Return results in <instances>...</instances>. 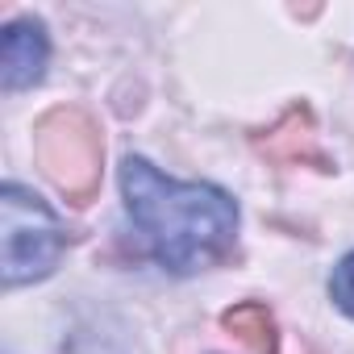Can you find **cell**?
I'll return each instance as SVG.
<instances>
[{"instance_id":"1","label":"cell","mask_w":354,"mask_h":354,"mask_svg":"<svg viewBox=\"0 0 354 354\" xmlns=\"http://www.w3.org/2000/svg\"><path fill=\"white\" fill-rule=\"evenodd\" d=\"M121 192L146 250L175 275H192L234 250L238 205L213 184H180L146 158L121 162Z\"/></svg>"},{"instance_id":"2","label":"cell","mask_w":354,"mask_h":354,"mask_svg":"<svg viewBox=\"0 0 354 354\" xmlns=\"http://www.w3.org/2000/svg\"><path fill=\"white\" fill-rule=\"evenodd\" d=\"M67 250V230L46 201L21 184L0 188V279L5 288L46 279Z\"/></svg>"},{"instance_id":"3","label":"cell","mask_w":354,"mask_h":354,"mask_svg":"<svg viewBox=\"0 0 354 354\" xmlns=\"http://www.w3.org/2000/svg\"><path fill=\"white\" fill-rule=\"evenodd\" d=\"M34 154L38 167L46 171V180L71 201L88 205L100 192V129L88 113L80 109H50L34 125Z\"/></svg>"},{"instance_id":"4","label":"cell","mask_w":354,"mask_h":354,"mask_svg":"<svg viewBox=\"0 0 354 354\" xmlns=\"http://www.w3.org/2000/svg\"><path fill=\"white\" fill-rule=\"evenodd\" d=\"M46 59H50V42H46L42 21L21 17L5 26V50H0V84H5V92H21L38 84L46 71Z\"/></svg>"},{"instance_id":"5","label":"cell","mask_w":354,"mask_h":354,"mask_svg":"<svg viewBox=\"0 0 354 354\" xmlns=\"http://www.w3.org/2000/svg\"><path fill=\"white\" fill-rule=\"evenodd\" d=\"M259 150L271 154L275 162H300V167H317V171H329V154L321 150L317 142V125H313V113L304 104L288 109L263 138H259Z\"/></svg>"},{"instance_id":"6","label":"cell","mask_w":354,"mask_h":354,"mask_svg":"<svg viewBox=\"0 0 354 354\" xmlns=\"http://www.w3.org/2000/svg\"><path fill=\"white\" fill-rule=\"evenodd\" d=\"M221 325L250 350V354H275L279 350V325H275V313L259 300H246V304H234L221 313Z\"/></svg>"},{"instance_id":"7","label":"cell","mask_w":354,"mask_h":354,"mask_svg":"<svg viewBox=\"0 0 354 354\" xmlns=\"http://www.w3.org/2000/svg\"><path fill=\"white\" fill-rule=\"evenodd\" d=\"M329 296H333V304L346 313V317H354V250L333 267V279H329Z\"/></svg>"}]
</instances>
